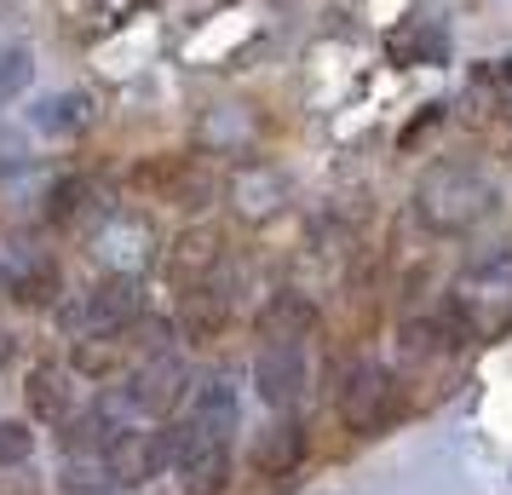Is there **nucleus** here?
<instances>
[{
	"label": "nucleus",
	"instance_id": "nucleus-1",
	"mask_svg": "<svg viewBox=\"0 0 512 495\" xmlns=\"http://www.w3.org/2000/svg\"><path fill=\"white\" fill-rule=\"evenodd\" d=\"M495 202H501L495 179L472 162H438V167H426L415 185V219L432 236H461L472 225H484L495 213Z\"/></svg>",
	"mask_w": 512,
	"mask_h": 495
},
{
	"label": "nucleus",
	"instance_id": "nucleus-2",
	"mask_svg": "<svg viewBox=\"0 0 512 495\" xmlns=\"http://www.w3.org/2000/svg\"><path fill=\"white\" fill-rule=\"evenodd\" d=\"M133 317H144V283L139 277H104L64 311V329H70V340H93V334H121Z\"/></svg>",
	"mask_w": 512,
	"mask_h": 495
},
{
	"label": "nucleus",
	"instance_id": "nucleus-3",
	"mask_svg": "<svg viewBox=\"0 0 512 495\" xmlns=\"http://www.w3.org/2000/svg\"><path fill=\"white\" fill-rule=\"evenodd\" d=\"M403 415V392H397V380L380 369V363H357L346 380H340V421L351 432H386V426Z\"/></svg>",
	"mask_w": 512,
	"mask_h": 495
},
{
	"label": "nucleus",
	"instance_id": "nucleus-4",
	"mask_svg": "<svg viewBox=\"0 0 512 495\" xmlns=\"http://www.w3.org/2000/svg\"><path fill=\"white\" fill-rule=\"evenodd\" d=\"M173 467H179V490L185 495H225L231 484V444L202 432L196 421L173 426Z\"/></svg>",
	"mask_w": 512,
	"mask_h": 495
},
{
	"label": "nucleus",
	"instance_id": "nucleus-5",
	"mask_svg": "<svg viewBox=\"0 0 512 495\" xmlns=\"http://www.w3.org/2000/svg\"><path fill=\"white\" fill-rule=\"evenodd\" d=\"M167 461H173V426H162V432H133L127 426L116 444L104 449V472H110V484H121V490L150 484Z\"/></svg>",
	"mask_w": 512,
	"mask_h": 495
},
{
	"label": "nucleus",
	"instance_id": "nucleus-6",
	"mask_svg": "<svg viewBox=\"0 0 512 495\" xmlns=\"http://www.w3.org/2000/svg\"><path fill=\"white\" fill-rule=\"evenodd\" d=\"M93 254L110 265V277H139L150 254H156V231H150V219L144 213H110L93 236Z\"/></svg>",
	"mask_w": 512,
	"mask_h": 495
},
{
	"label": "nucleus",
	"instance_id": "nucleus-7",
	"mask_svg": "<svg viewBox=\"0 0 512 495\" xmlns=\"http://www.w3.org/2000/svg\"><path fill=\"white\" fill-rule=\"evenodd\" d=\"M219 260H225V236L213 231V225H190V231H179L173 248H167V277H173V288L196 294V288L213 283Z\"/></svg>",
	"mask_w": 512,
	"mask_h": 495
},
{
	"label": "nucleus",
	"instance_id": "nucleus-8",
	"mask_svg": "<svg viewBox=\"0 0 512 495\" xmlns=\"http://www.w3.org/2000/svg\"><path fill=\"white\" fill-rule=\"evenodd\" d=\"M185 380H190V369L179 363V352L150 357L139 375H133V386H127L133 415H167V409H179V398H185Z\"/></svg>",
	"mask_w": 512,
	"mask_h": 495
},
{
	"label": "nucleus",
	"instance_id": "nucleus-9",
	"mask_svg": "<svg viewBox=\"0 0 512 495\" xmlns=\"http://www.w3.org/2000/svg\"><path fill=\"white\" fill-rule=\"evenodd\" d=\"M254 329L265 346H300L305 334L317 329V306H311V294H300V288H277L265 306H259Z\"/></svg>",
	"mask_w": 512,
	"mask_h": 495
},
{
	"label": "nucleus",
	"instance_id": "nucleus-10",
	"mask_svg": "<svg viewBox=\"0 0 512 495\" xmlns=\"http://www.w3.org/2000/svg\"><path fill=\"white\" fill-rule=\"evenodd\" d=\"M254 386L271 409H294L305 392V352L300 346H259L254 357Z\"/></svg>",
	"mask_w": 512,
	"mask_h": 495
},
{
	"label": "nucleus",
	"instance_id": "nucleus-11",
	"mask_svg": "<svg viewBox=\"0 0 512 495\" xmlns=\"http://www.w3.org/2000/svg\"><path fill=\"white\" fill-rule=\"evenodd\" d=\"M139 185L167 196V202H179V208H208L213 196V179L190 156H156L150 167H139Z\"/></svg>",
	"mask_w": 512,
	"mask_h": 495
},
{
	"label": "nucleus",
	"instance_id": "nucleus-12",
	"mask_svg": "<svg viewBox=\"0 0 512 495\" xmlns=\"http://www.w3.org/2000/svg\"><path fill=\"white\" fill-rule=\"evenodd\" d=\"M24 398H29V415L35 421L64 426L75 415V369H64V363H35L24 380Z\"/></svg>",
	"mask_w": 512,
	"mask_h": 495
},
{
	"label": "nucleus",
	"instance_id": "nucleus-13",
	"mask_svg": "<svg viewBox=\"0 0 512 495\" xmlns=\"http://www.w3.org/2000/svg\"><path fill=\"white\" fill-rule=\"evenodd\" d=\"M231 202H236L242 219H265V213H277L282 202H288V179L271 173L265 162H254V167H242V173L231 179Z\"/></svg>",
	"mask_w": 512,
	"mask_h": 495
},
{
	"label": "nucleus",
	"instance_id": "nucleus-14",
	"mask_svg": "<svg viewBox=\"0 0 512 495\" xmlns=\"http://www.w3.org/2000/svg\"><path fill=\"white\" fill-rule=\"evenodd\" d=\"M305 461V426L300 421H277L259 432L254 444V472L259 478H288Z\"/></svg>",
	"mask_w": 512,
	"mask_h": 495
},
{
	"label": "nucleus",
	"instance_id": "nucleus-15",
	"mask_svg": "<svg viewBox=\"0 0 512 495\" xmlns=\"http://www.w3.org/2000/svg\"><path fill=\"white\" fill-rule=\"evenodd\" d=\"M98 121V98L81 93V87H70V93H52L35 104V127L41 133H87Z\"/></svg>",
	"mask_w": 512,
	"mask_h": 495
},
{
	"label": "nucleus",
	"instance_id": "nucleus-16",
	"mask_svg": "<svg viewBox=\"0 0 512 495\" xmlns=\"http://www.w3.org/2000/svg\"><path fill=\"white\" fill-rule=\"evenodd\" d=\"M185 421H196L202 432H213V438H225V444H231V426H236L231 380H202V386L190 392V415H185Z\"/></svg>",
	"mask_w": 512,
	"mask_h": 495
},
{
	"label": "nucleus",
	"instance_id": "nucleus-17",
	"mask_svg": "<svg viewBox=\"0 0 512 495\" xmlns=\"http://www.w3.org/2000/svg\"><path fill=\"white\" fill-rule=\"evenodd\" d=\"M93 202H98V185L87 173H70V179H58V185L47 190V219L52 225H75Z\"/></svg>",
	"mask_w": 512,
	"mask_h": 495
},
{
	"label": "nucleus",
	"instance_id": "nucleus-18",
	"mask_svg": "<svg viewBox=\"0 0 512 495\" xmlns=\"http://www.w3.org/2000/svg\"><path fill=\"white\" fill-rule=\"evenodd\" d=\"M121 346H127V357H162V352H173V323L167 317H133L127 329H121Z\"/></svg>",
	"mask_w": 512,
	"mask_h": 495
},
{
	"label": "nucleus",
	"instance_id": "nucleus-19",
	"mask_svg": "<svg viewBox=\"0 0 512 495\" xmlns=\"http://www.w3.org/2000/svg\"><path fill=\"white\" fill-rule=\"evenodd\" d=\"M202 139H219L225 144V156H242V150H254L259 139V121L254 116H242V110H213V121L202 127Z\"/></svg>",
	"mask_w": 512,
	"mask_h": 495
},
{
	"label": "nucleus",
	"instance_id": "nucleus-20",
	"mask_svg": "<svg viewBox=\"0 0 512 495\" xmlns=\"http://www.w3.org/2000/svg\"><path fill=\"white\" fill-rule=\"evenodd\" d=\"M12 294L24 300V306H52L58 300V265L52 260H29L18 277H12Z\"/></svg>",
	"mask_w": 512,
	"mask_h": 495
},
{
	"label": "nucleus",
	"instance_id": "nucleus-21",
	"mask_svg": "<svg viewBox=\"0 0 512 495\" xmlns=\"http://www.w3.org/2000/svg\"><path fill=\"white\" fill-rule=\"evenodd\" d=\"M179 329H185L190 340H213V334L225 329V300L213 306L208 294L196 288V294H190V300H185V311H179Z\"/></svg>",
	"mask_w": 512,
	"mask_h": 495
},
{
	"label": "nucleus",
	"instance_id": "nucleus-22",
	"mask_svg": "<svg viewBox=\"0 0 512 495\" xmlns=\"http://www.w3.org/2000/svg\"><path fill=\"white\" fill-rule=\"evenodd\" d=\"M29 81H35V58H29V47H0V110L24 93Z\"/></svg>",
	"mask_w": 512,
	"mask_h": 495
},
{
	"label": "nucleus",
	"instance_id": "nucleus-23",
	"mask_svg": "<svg viewBox=\"0 0 512 495\" xmlns=\"http://www.w3.org/2000/svg\"><path fill=\"white\" fill-rule=\"evenodd\" d=\"M29 449H35V432L24 421H0V467H24Z\"/></svg>",
	"mask_w": 512,
	"mask_h": 495
},
{
	"label": "nucleus",
	"instance_id": "nucleus-24",
	"mask_svg": "<svg viewBox=\"0 0 512 495\" xmlns=\"http://www.w3.org/2000/svg\"><path fill=\"white\" fill-rule=\"evenodd\" d=\"M144 6H156V0H98V18L121 24V18H133V12H144Z\"/></svg>",
	"mask_w": 512,
	"mask_h": 495
},
{
	"label": "nucleus",
	"instance_id": "nucleus-25",
	"mask_svg": "<svg viewBox=\"0 0 512 495\" xmlns=\"http://www.w3.org/2000/svg\"><path fill=\"white\" fill-rule=\"evenodd\" d=\"M484 81H495V87H507V93H512V58H501V64H489V70H484Z\"/></svg>",
	"mask_w": 512,
	"mask_h": 495
},
{
	"label": "nucleus",
	"instance_id": "nucleus-26",
	"mask_svg": "<svg viewBox=\"0 0 512 495\" xmlns=\"http://www.w3.org/2000/svg\"><path fill=\"white\" fill-rule=\"evenodd\" d=\"M6 357H12V334L0 329V363H6Z\"/></svg>",
	"mask_w": 512,
	"mask_h": 495
}]
</instances>
